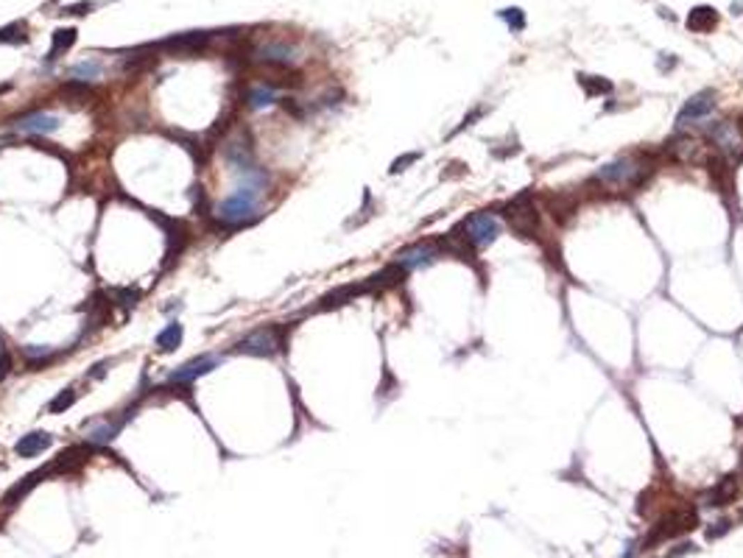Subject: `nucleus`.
Here are the masks:
<instances>
[{
	"mask_svg": "<svg viewBox=\"0 0 743 558\" xmlns=\"http://www.w3.org/2000/svg\"><path fill=\"white\" fill-rule=\"evenodd\" d=\"M732 530V522L729 519H721V522H715V527H707L704 530V536L712 541V539H718V536H724V533H729Z\"/></svg>",
	"mask_w": 743,
	"mask_h": 558,
	"instance_id": "obj_30",
	"label": "nucleus"
},
{
	"mask_svg": "<svg viewBox=\"0 0 743 558\" xmlns=\"http://www.w3.org/2000/svg\"><path fill=\"white\" fill-rule=\"evenodd\" d=\"M497 17L509 26V31H514V34H520L522 28H525V15H522V9H503V12H497Z\"/></svg>",
	"mask_w": 743,
	"mask_h": 558,
	"instance_id": "obj_27",
	"label": "nucleus"
},
{
	"mask_svg": "<svg viewBox=\"0 0 743 558\" xmlns=\"http://www.w3.org/2000/svg\"><path fill=\"white\" fill-rule=\"evenodd\" d=\"M500 213H503V218L511 224V229H514L517 235H522V238H534V235L539 232V213H536V207H534L528 190H525L522 196H514L511 202H506Z\"/></svg>",
	"mask_w": 743,
	"mask_h": 558,
	"instance_id": "obj_4",
	"label": "nucleus"
},
{
	"mask_svg": "<svg viewBox=\"0 0 743 558\" xmlns=\"http://www.w3.org/2000/svg\"><path fill=\"white\" fill-rule=\"evenodd\" d=\"M218 363H221V357H216V354H202V357H193V360H188V363H182L179 368H173L168 380H170V383H176V386H191L193 380H199V377L210 375V371H213Z\"/></svg>",
	"mask_w": 743,
	"mask_h": 558,
	"instance_id": "obj_10",
	"label": "nucleus"
},
{
	"mask_svg": "<svg viewBox=\"0 0 743 558\" xmlns=\"http://www.w3.org/2000/svg\"><path fill=\"white\" fill-rule=\"evenodd\" d=\"M257 59L266 62V65H277V67H288L296 62V51L285 42H269L257 51Z\"/></svg>",
	"mask_w": 743,
	"mask_h": 558,
	"instance_id": "obj_15",
	"label": "nucleus"
},
{
	"mask_svg": "<svg viewBox=\"0 0 743 558\" xmlns=\"http://www.w3.org/2000/svg\"><path fill=\"white\" fill-rule=\"evenodd\" d=\"M15 126L20 131H26V134H51V131L59 129V117H54L48 112H29V115L17 117Z\"/></svg>",
	"mask_w": 743,
	"mask_h": 558,
	"instance_id": "obj_12",
	"label": "nucleus"
},
{
	"mask_svg": "<svg viewBox=\"0 0 743 558\" xmlns=\"http://www.w3.org/2000/svg\"><path fill=\"white\" fill-rule=\"evenodd\" d=\"M718 12L712 9V6H696V9H690V15H687V28L693 31V34H710V31H715L718 28Z\"/></svg>",
	"mask_w": 743,
	"mask_h": 558,
	"instance_id": "obj_16",
	"label": "nucleus"
},
{
	"mask_svg": "<svg viewBox=\"0 0 743 558\" xmlns=\"http://www.w3.org/2000/svg\"><path fill=\"white\" fill-rule=\"evenodd\" d=\"M274 101H277L274 87H266V84L249 87V92H246V106H249V109H266V106H271Z\"/></svg>",
	"mask_w": 743,
	"mask_h": 558,
	"instance_id": "obj_21",
	"label": "nucleus"
},
{
	"mask_svg": "<svg viewBox=\"0 0 743 558\" xmlns=\"http://www.w3.org/2000/svg\"><path fill=\"white\" fill-rule=\"evenodd\" d=\"M456 238H461L475 254L484 252L486 246H492L500 235H503V224L497 215H492L489 210H478V213H470L456 229H450Z\"/></svg>",
	"mask_w": 743,
	"mask_h": 558,
	"instance_id": "obj_2",
	"label": "nucleus"
},
{
	"mask_svg": "<svg viewBox=\"0 0 743 558\" xmlns=\"http://www.w3.org/2000/svg\"><path fill=\"white\" fill-rule=\"evenodd\" d=\"M29 28H26V23H9V26H3L0 28V45H20V42H26L29 40V34H26Z\"/></svg>",
	"mask_w": 743,
	"mask_h": 558,
	"instance_id": "obj_24",
	"label": "nucleus"
},
{
	"mask_svg": "<svg viewBox=\"0 0 743 558\" xmlns=\"http://www.w3.org/2000/svg\"><path fill=\"white\" fill-rule=\"evenodd\" d=\"M182 338H184V327H182L179 321H170L168 327H162V329L157 332V338H154V346H157V352H162V354H170V352H176V349H179Z\"/></svg>",
	"mask_w": 743,
	"mask_h": 558,
	"instance_id": "obj_18",
	"label": "nucleus"
},
{
	"mask_svg": "<svg viewBox=\"0 0 743 558\" xmlns=\"http://www.w3.org/2000/svg\"><path fill=\"white\" fill-rule=\"evenodd\" d=\"M51 444H54V436H51V433H45V430H34V433L20 436V441L15 444V452H17L20 458H37V455L45 452Z\"/></svg>",
	"mask_w": 743,
	"mask_h": 558,
	"instance_id": "obj_13",
	"label": "nucleus"
},
{
	"mask_svg": "<svg viewBox=\"0 0 743 558\" xmlns=\"http://www.w3.org/2000/svg\"><path fill=\"white\" fill-rule=\"evenodd\" d=\"M439 257H442L439 243H436V240H422V243H417V246H408V249L397 252L394 263H400V265L411 274V271H417V268H425V265L436 263Z\"/></svg>",
	"mask_w": 743,
	"mask_h": 558,
	"instance_id": "obj_9",
	"label": "nucleus"
},
{
	"mask_svg": "<svg viewBox=\"0 0 743 558\" xmlns=\"http://www.w3.org/2000/svg\"><path fill=\"white\" fill-rule=\"evenodd\" d=\"M118 299H120V304H137V299H140V290H118Z\"/></svg>",
	"mask_w": 743,
	"mask_h": 558,
	"instance_id": "obj_31",
	"label": "nucleus"
},
{
	"mask_svg": "<svg viewBox=\"0 0 743 558\" xmlns=\"http://www.w3.org/2000/svg\"><path fill=\"white\" fill-rule=\"evenodd\" d=\"M73 402H76V388H65L48 402V413H65L67 408H73Z\"/></svg>",
	"mask_w": 743,
	"mask_h": 558,
	"instance_id": "obj_26",
	"label": "nucleus"
},
{
	"mask_svg": "<svg viewBox=\"0 0 743 558\" xmlns=\"http://www.w3.org/2000/svg\"><path fill=\"white\" fill-rule=\"evenodd\" d=\"M715 104H718V92L715 90H701V92H696L690 101H685V106L679 109V115H676V131H685L687 126H698V123H704V117L715 109Z\"/></svg>",
	"mask_w": 743,
	"mask_h": 558,
	"instance_id": "obj_7",
	"label": "nucleus"
},
{
	"mask_svg": "<svg viewBox=\"0 0 743 558\" xmlns=\"http://www.w3.org/2000/svg\"><path fill=\"white\" fill-rule=\"evenodd\" d=\"M735 494H737V483H735V477H724L721 483H715V486L704 494V505H710V508L729 505V502L735 500Z\"/></svg>",
	"mask_w": 743,
	"mask_h": 558,
	"instance_id": "obj_19",
	"label": "nucleus"
},
{
	"mask_svg": "<svg viewBox=\"0 0 743 558\" xmlns=\"http://www.w3.org/2000/svg\"><path fill=\"white\" fill-rule=\"evenodd\" d=\"M579 84H582V90L590 98H598V95H609L612 92V81L609 79H601V76H584V73H579Z\"/></svg>",
	"mask_w": 743,
	"mask_h": 558,
	"instance_id": "obj_23",
	"label": "nucleus"
},
{
	"mask_svg": "<svg viewBox=\"0 0 743 558\" xmlns=\"http://www.w3.org/2000/svg\"><path fill=\"white\" fill-rule=\"evenodd\" d=\"M98 73H101V65L93 62V59L90 62H79V65L70 67V79L73 81H84V84L93 81V79H98Z\"/></svg>",
	"mask_w": 743,
	"mask_h": 558,
	"instance_id": "obj_25",
	"label": "nucleus"
},
{
	"mask_svg": "<svg viewBox=\"0 0 743 558\" xmlns=\"http://www.w3.org/2000/svg\"><path fill=\"white\" fill-rule=\"evenodd\" d=\"M23 354H26V360H29L31 366H40V363H45V357L54 354V349H51V346H26Z\"/></svg>",
	"mask_w": 743,
	"mask_h": 558,
	"instance_id": "obj_28",
	"label": "nucleus"
},
{
	"mask_svg": "<svg viewBox=\"0 0 743 558\" xmlns=\"http://www.w3.org/2000/svg\"><path fill=\"white\" fill-rule=\"evenodd\" d=\"M126 419L129 416H123V419H115V422H104V425H98L95 430H90V436H87V441L90 444H109L120 430H123V425H126Z\"/></svg>",
	"mask_w": 743,
	"mask_h": 558,
	"instance_id": "obj_20",
	"label": "nucleus"
},
{
	"mask_svg": "<svg viewBox=\"0 0 743 558\" xmlns=\"http://www.w3.org/2000/svg\"><path fill=\"white\" fill-rule=\"evenodd\" d=\"M263 190H255V188H246V184H238L235 193L227 196L218 207H216V218H218V227H243L249 221L257 218V199H260Z\"/></svg>",
	"mask_w": 743,
	"mask_h": 558,
	"instance_id": "obj_3",
	"label": "nucleus"
},
{
	"mask_svg": "<svg viewBox=\"0 0 743 558\" xmlns=\"http://www.w3.org/2000/svg\"><path fill=\"white\" fill-rule=\"evenodd\" d=\"M701 131H704V137L715 145V151L724 159H732V156H740L743 154V134H740V129L732 120L701 123Z\"/></svg>",
	"mask_w": 743,
	"mask_h": 558,
	"instance_id": "obj_6",
	"label": "nucleus"
},
{
	"mask_svg": "<svg viewBox=\"0 0 743 558\" xmlns=\"http://www.w3.org/2000/svg\"><path fill=\"white\" fill-rule=\"evenodd\" d=\"M363 293H372L369 282H360V285H344V288L327 293V296L319 302L316 310H333V307H341V304H346V302H355V299L363 296Z\"/></svg>",
	"mask_w": 743,
	"mask_h": 558,
	"instance_id": "obj_14",
	"label": "nucleus"
},
{
	"mask_svg": "<svg viewBox=\"0 0 743 558\" xmlns=\"http://www.w3.org/2000/svg\"><path fill=\"white\" fill-rule=\"evenodd\" d=\"M654 176V165L643 154H626L607 165H601L593 173V181H598L604 190H640L646 181Z\"/></svg>",
	"mask_w": 743,
	"mask_h": 558,
	"instance_id": "obj_1",
	"label": "nucleus"
},
{
	"mask_svg": "<svg viewBox=\"0 0 743 558\" xmlns=\"http://www.w3.org/2000/svg\"><path fill=\"white\" fill-rule=\"evenodd\" d=\"M106 368H109V360H101V363H95V366H93V371H90L87 377H90V380H101V377L106 375Z\"/></svg>",
	"mask_w": 743,
	"mask_h": 558,
	"instance_id": "obj_32",
	"label": "nucleus"
},
{
	"mask_svg": "<svg viewBox=\"0 0 743 558\" xmlns=\"http://www.w3.org/2000/svg\"><path fill=\"white\" fill-rule=\"evenodd\" d=\"M76 40H79V31H76V28H56V31H54V45H51V56H48V59H56L59 54L70 51V48L76 45Z\"/></svg>",
	"mask_w": 743,
	"mask_h": 558,
	"instance_id": "obj_22",
	"label": "nucleus"
},
{
	"mask_svg": "<svg viewBox=\"0 0 743 558\" xmlns=\"http://www.w3.org/2000/svg\"><path fill=\"white\" fill-rule=\"evenodd\" d=\"M48 472H54V466L37 469V472H31L29 477H23V480H20L17 486H12V489L6 491V497H3V505H6V508L17 505V502H20V500H23V497H26V494H29V491H31V489H34V486H37V483H40V480H42V477L48 475Z\"/></svg>",
	"mask_w": 743,
	"mask_h": 558,
	"instance_id": "obj_17",
	"label": "nucleus"
},
{
	"mask_svg": "<svg viewBox=\"0 0 743 558\" xmlns=\"http://www.w3.org/2000/svg\"><path fill=\"white\" fill-rule=\"evenodd\" d=\"M280 346H282L280 327L269 324V327L252 329L249 335H243L241 340H235L230 352H235V354H249V357H271V354H277Z\"/></svg>",
	"mask_w": 743,
	"mask_h": 558,
	"instance_id": "obj_5",
	"label": "nucleus"
},
{
	"mask_svg": "<svg viewBox=\"0 0 743 558\" xmlns=\"http://www.w3.org/2000/svg\"><path fill=\"white\" fill-rule=\"evenodd\" d=\"M698 525V516H696V511H687V514H668L654 530H651V536L646 539V550H651L654 544H660V541H668V539H673V536H679V533H687V530H693Z\"/></svg>",
	"mask_w": 743,
	"mask_h": 558,
	"instance_id": "obj_8",
	"label": "nucleus"
},
{
	"mask_svg": "<svg viewBox=\"0 0 743 558\" xmlns=\"http://www.w3.org/2000/svg\"><path fill=\"white\" fill-rule=\"evenodd\" d=\"M420 151H411V154H403V156H397L394 162H392V167H389V173H403V170H408L414 162H420Z\"/></svg>",
	"mask_w": 743,
	"mask_h": 558,
	"instance_id": "obj_29",
	"label": "nucleus"
},
{
	"mask_svg": "<svg viewBox=\"0 0 743 558\" xmlns=\"http://www.w3.org/2000/svg\"><path fill=\"white\" fill-rule=\"evenodd\" d=\"M210 42V34L207 31H188V34H176V37H168L162 42H157L159 51H170V54H199L205 51Z\"/></svg>",
	"mask_w": 743,
	"mask_h": 558,
	"instance_id": "obj_11",
	"label": "nucleus"
},
{
	"mask_svg": "<svg viewBox=\"0 0 743 558\" xmlns=\"http://www.w3.org/2000/svg\"><path fill=\"white\" fill-rule=\"evenodd\" d=\"M90 12H93V3H76L65 9V15H90Z\"/></svg>",
	"mask_w": 743,
	"mask_h": 558,
	"instance_id": "obj_33",
	"label": "nucleus"
}]
</instances>
